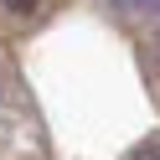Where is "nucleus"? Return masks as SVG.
Here are the masks:
<instances>
[{
	"mask_svg": "<svg viewBox=\"0 0 160 160\" xmlns=\"http://www.w3.org/2000/svg\"><path fill=\"white\" fill-rule=\"evenodd\" d=\"M124 11H134V16H155L160 11V0H119Z\"/></svg>",
	"mask_w": 160,
	"mask_h": 160,
	"instance_id": "obj_1",
	"label": "nucleus"
},
{
	"mask_svg": "<svg viewBox=\"0 0 160 160\" xmlns=\"http://www.w3.org/2000/svg\"><path fill=\"white\" fill-rule=\"evenodd\" d=\"M129 160H160V145H145V150H134Z\"/></svg>",
	"mask_w": 160,
	"mask_h": 160,
	"instance_id": "obj_3",
	"label": "nucleus"
},
{
	"mask_svg": "<svg viewBox=\"0 0 160 160\" xmlns=\"http://www.w3.org/2000/svg\"><path fill=\"white\" fill-rule=\"evenodd\" d=\"M5 5H11V11H16V16H31V11H36V5H42V0H5Z\"/></svg>",
	"mask_w": 160,
	"mask_h": 160,
	"instance_id": "obj_2",
	"label": "nucleus"
}]
</instances>
